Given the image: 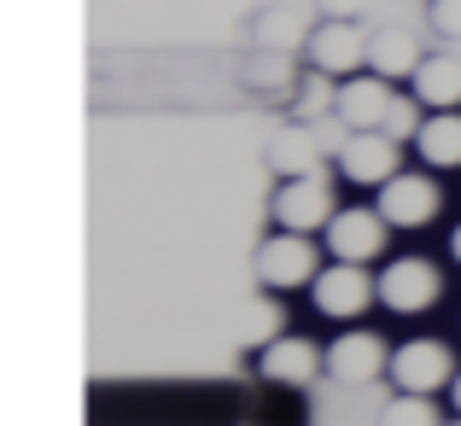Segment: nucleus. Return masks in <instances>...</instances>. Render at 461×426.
Wrapping results in <instances>:
<instances>
[{"label":"nucleus","instance_id":"393cba45","mask_svg":"<svg viewBox=\"0 0 461 426\" xmlns=\"http://www.w3.org/2000/svg\"><path fill=\"white\" fill-rule=\"evenodd\" d=\"M450 258L461 263V228H456V234H450Z\"/></svg>","mask_w":461,"mask_h":426},{"label":"nucleus","instance_id":"7ed1b4c3","mask_svg":"<svg viewBox=\"0 0 461 426\" xmlns=\"http://www.w3.org/2000/svg\"><path fill=\"white\" fill-rule=\"evenodd\" d=\"M269 211H275V222L293 228V234H315V228L333 222V193H327L321 176H293V181L275 187Z\"/></svg>","mask_w":461,"mask_h":426},{"label":"nucleus","instance_id":"412c9836","mask_svg":"<svg viewBox=\"0 0 461 426\" xmlns=\"http://www.w3.org/2000/svg\"><path fill=\"white\" fill-rule=\"evenodd\" d=\"M385 135H392V140H415V135H420V117H415V105H409V100H392Z\"/></svg>","mask_w":461,"mask_h":426},{"label":"nucleus","instance_id":"5701e85b","mask_svg":"<svg viewBox=\"0 0 461 426\" xmlns=\"http://www.w3.org/2000/svg\"><path fill=\"white\" fill-rule=\"evenodd\" d=\"M427 18H432V30H438V35H461V0H432Z\"/></svg>","mask_w":461,"mask_h":426},{"label":"nucleus","instance_id":"4be33fe9","mask_svg":"<svg viewBox=\"0 0 461 426\" xmlns=\"http://www.w3.org/2000/svg\"><path fill=\"white\" fill-rule=\"evenodd\" d=\"M258 30H263V41H269V47H281V41H293V35H298V18H293V12H263Z\"/></svg>","mask_w":461,"mask_h":426},{"label":"nucleus","instance_id":"ddd939ff","mask_svg":"<svg viewBox=\"0 0 461 426\" xmlns=\"http://www.w3.org/2000/svg\"><path fill=\"white\" fill-rule=\"evenodd\" d=\"M415 100L432 105V112H456L461 105V59H450V53L420 59L415 65Z\"/></svg>","mask_w":461,"mask_h":426},{"label":"nucleus","instance_id":"b1692460","mask_svg":"<svg viewBox=\"0 0 461 426\" xmlns=\"http://www.w3.org/2000/svg\"><path fill=\"white\" fill-rule=\"evenodd\" d=\"M315 6H321L327 18H357V12H362V0H315Z\"/></svg>","mask_w":461,"mask_h":426},{"label":"nucleus","instance_id":"9b49d317","mask_svg":"<svg viewBox=\"0 0 461 426\" xmlns=\"http://www.w3.org/2000/svg\"><path fill=\"white\" fill-rule=\"evenodd\" d=\"M321 362L327 357L310 345V339H298V333H281L275 345L258 350V374H263V380H275V385H310Z\"/></svg>","mask_w":461,"mask_h":426},{"label":"nucleus","instance_id":"423d86ee","mask_svg":"<svg viewBox=\"0 0 461 426\" xmlns=\"http://www.w3.org/2000/svg\"><path fill=\"white\" fill-rule=\"evenodd\" d=\"M339 169L357 187H385L397 176V140L385 129H357V135L339 146Z\"/></svg>","mask_w":461,"mask_h":426},{"label":"nucleus","instance_id":"39448f33","mask_svg":"<svg viewBox=\"0 0 461 426\" xmlns=\"http://www.w3.org/2000/svg\"><path fill=\"white\" fill-rule=\"evenodd\" d=\"M438 204H444V193H438L432 176H403V169H397L380 187V216L392 228H427L432 216H438Z\"/></svg>","mask_w":461,"mask_h":426},{"label":"nucleus","instance_id":"9d476101","mask_svg":"<svg viewBox=\"0 0 461 426\" xmlns=\"http://www.w3.org/2000/svg\"><path fill=\"white\" fill-rule=\"evenodd\" d=\"M362 59H368V35H362L350 18H327L321 30L310 35V65L327 70V77H350Z\"/></svg>","mask_w":461,"mask_h":426},{"label":"nucleus","instance_id":"a211bd4d","mask_svg":"<svg viewBox=\"0 0 461 426\" xmlns=\"http://www.w3.org/2000/svg\"><path fill=\"white\" fill-rule=\"evenodd\" d=\"M380 426H438V409H432V397L397 392V403H385V421Z\"/></svg>","mask_w":461,"mask_h":426},{"label":"nucleus","instance_id":"f8f14e48","mask_svg":"<svg viewBox=\"0 0 461 426\" xmlns=\"http://www.w3.org/2000/svg\"><path fill=\"white\" fill-rule=\"evenodd\" d=\"M339 117H345L350 129H385V117H392V88H385V77H357L339 88Z\"/></svg>","mask_w":461,"mask_h":426},{"label":"nucleus","instance_id":"0eeeda50","mask_svg":"<svg viewBox=\"0 0 461 426\" xmlns=\"http://www.w3.org/2000/svg\"><path fill=\"white\" fill-rule=\"evenodd\" d=\"M385 216L380 211H339L333 222H327V251H333L339 263H374L385 251Z\"/></svg>","mask_w":461,"mask_h":426},{"label":"nucleus","instance_id":"f257e3e1","mask_svg":"<svg viewBox=\"0 0 461 426\" xmlns=\"http://www.w3.org/2000/svg\"><path fill=\"white\" fill-rule=\"evenodd\" d=\"M315 246L310 234H293V228H281L275 240H263L258 246V281L263 292H298V286H315Z\"/></svg>","mask_w":461,"mask_h":426},{"label":"nucleus","instance_id":"a878e982","mask_svg":"<svg viewBox=\"0 0 461 426\" xmlns=\"http://www.w3.org/2000/svg\"><path fill=\"white\" fill-rule=\"evenodd\" d=\"M450 397H456V409H461V374H456V380H450Z\"/></svg>","mask_w":461,"mask_h":426},{"label":"nucleus","instance_id":"20e7f679","mask_svg":"<svg viewBox=\"0 0 461 426\" xmlns=\"http://www.w3.org/2000/svg\"><path fill=\"white\" fill-rule=\"evenodd\" d=\"M438 292H444V275L432 269L427 258H397L392 269L380 275V304H385V310H397V315L432 310V304H438Z\"/></svg>","mask_w":461,"mask_h":426},{"label":"nucleus","instance_id":"dca6fc26","mask_svg":"<svg viewBox=\"0 0 461 426\" xmlns=\"http://www.w3.org/2000/svg\"><path fill=\"white\" fill-rule=\"evenodd\" d=\"M315 135L310 129H281V135L269 140V164L281 169V176H315Z\"/></svg>","mask_w":461,"mask_h":426},{"label":"nucleus","instance_id":"f3484780","mask_svg":"<svg viewBox=\"0 0 461 426\" xmlns=\"http://www.w3.org/2000/svg\"><path fill=\"white\" fill-rule=\"evenodd\" d=\"M275 339H281V304L275 298H251L246 315H240V327H234V345L263 350V345H275Z\"/></svg>","mask_w":461,"mask_h":426},{"label":"nucleus","instance_id":"4468645a","mask_svg":"<svg viewBox=\"0 0 461 426\" xmlns=\"http://www.w3.org/2000/svg\"><path fill=\"white\" fill-rule=\"evenodd\" d=\"M415 146L432 169H456L461 164V112H432L427 123H420Z\"/></svg>","mask_w":461,"mask_h":426},{"label":"nucleus","instance_id":"f03ea898","mask_svg":"<svg viewBox=\"0 0 461 426\" xmlns=\"http://www.w3.org/2000/svg\"><path fill=\"white\" fill-rule=\"evenodd\" d=\"M392 385L397 392H415V397H432L438 385H450L456 380V368H450V350L438 345V339H409V345H397L392 350Z\"/></svg>","mask_w":461,"mask_h":426},{"label":"nucleus","instance_id":"aec40b11","mask_svg":"<svg viewBox=\"0 0 461 426\" xmlns=\"http://www.w3.org/2000/svg\"><path fill=\"white\" fill-rule=\"evenodd\" d=\"M327 105H339V94H327V70H315L304 88H298V117L310 123V117H321V112H327Z\"/></svg>","mask_w":461,"mask_h":426},{"label":"nucleus","instance_id":"6ab92c4d","mask_svg":"<svg viewBox=\"0 0 461 426\" xmlns=\"http://www.w3.org/2000/svg\"><path fill=\"white\" fill-rule=\"evenodd\" d=\"M246 77H251V88L275 94V88H286V82H293V70H286V59H281V53L269 47V53H258V59L246 65Z\"/></svg>","mask_w":461,"mask_h":426},{"label":"nucleus","instance_id":"6e6552de","mask_svg":"<svg viewBox=\"0 0 461 426\" xmlns=\"http://www.w3.org/2000/svg\"><path fill=\"white\" fill-rule=\"evenodd\" d=\"M310 292H315V310H321V315H333V322H350V315L368 310V298H374L380 286H374L368 275L357 269V263H333V269L315 275Z\"/></svg>","mask_w":461,"mask_h":426},{"label":"nucleus","instance_id":"2eb2a0df","mask_svg":"<svg viewBox=\"0 0 461 426\" xmlns=\"http://www.w3.org/2000/svg\"><path fill=\"white\" fill-rule=\"evenodd\" d=\"M368 65H374V77L392 82V77H415L420 53L403 30H380V35H368Z\"/></svg>","mask_w":461,"mask_h":426},{"label":"nucleus","instance_id":"1a4fd4ad","mask_svg":"<svg viewBox=\"0 0 461 426\" xmlns=\"http://www.w3.org/2000/svg\"><path fill=\"white\" fill-rule=\"evenodd\" d=\"M385 368H392V350L374 333H339L333 345H327V374H333L339 385H368L374 374H385Z\"/></svg>","mask_w":461,"mask_h":426}]
</instances>
